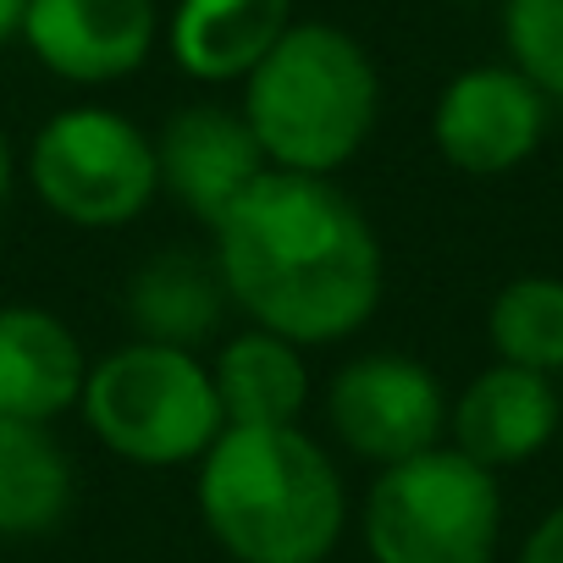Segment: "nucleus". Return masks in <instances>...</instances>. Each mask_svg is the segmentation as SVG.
Wrapping results in <instances>:
<instances>
[{"label": "nucleus", "mask_w": 563, "mask_h": 563, "mask_svg": "<svg viewBox=\"0 0 563 563\" xmlns=\"http://www.w3.org/2000/svg\"><path fill=\"white\" fill-rule=\"evenodd\" d=\"M210 232L221 288L254 332L343 343L382 305V238L332 177L271 166Z\"/></svg>", "instance_id": "nucleus-1"}, {"label": "nucleus", "mask_w": 563, "mask_h": 563, "mask_svg": "<svg viewBox=\"0 0 563 563\" xmlns=\"http://www.w3.org/2000/svg\"><path fill=\"white\" fill-rule=\"evenodd\" d=\"M199 519L238 563H327L349 525V492L299 426H227L199 459Z\"/></svg>", "instance_id": "nucleus-2"}, {"label": "nucleus", "mask_w": 563, "mask_h": 563, "mask_svg": "<svg viewBox=\"0 0 563 563\" xmlns=\"http://www.w3.org/2000/svg\"><path fill=\"white\" fill-rule=\"evenodd\" d=\"M382 111V78L365 45L332 23H294L243 78V122L265 166L332 177L349 166Z\"/></svg>", "instance_id": "nucleus-3"}, {"label": "nucleus", "mask_w": 563, "mask_h": 563, "mask_svg": "<svg viewBox=\"0 0 563 563\" xmlns=\"http://www.w3.org/2000/svg\"><path fill=\"white\" fill-rule=\"evenodd\" d=\"M78 409L100 437V448L144 470L205 459L210 442L221 437L210 365L188 349H161V343H128L111 349L100 365H89Z\"/></svg>", "instance_id": "nucleus-4"}, {"label": "nucleus", "mask_w": 563, "mask_h": 563, "mask_svg": "<svg viewBox=\"0 0 563 563\" xmlns=\"http://www.w3.org/2000/svg\"><path fill=\"white\" fill-rule=\"evenodd\" d=\"M503 492L459 448H426L387 464L365 497V547L376 563H492Z\"/></svg>", "instance_id": "nucleus-5"}, {"label": "nucleus", "mask_w": 563, "mask_h": 563, "mask_svg": "<svg viewBox=\"0 0 563 563\" xmlns=\"http://www.w3.org/2000/svg\"><path fill=\"white\" fill-rule=\"evenodd\" d=\"M29 183L67 227L117 232L161 194L155 139L106 106L56 111L29 144Z\"/></svg>", "instance_id": "nucleus-6"}, {"label": "nucleus", "mask_w": 563, "mask_h": 563, "mask_svg": "<svg viewBox=\"0 0 563 563\" xmlns=\"http://www.w3.org/2000/svg\"><path fill=\"white\" fill-rule=\"evenodd\" d=\"M327 420L349 453L371 464H404L426 448H442L448 404L442 382L409 354H360L332 376Z\"/></svg>", "instance_id": "nucleus-7"}, {"label": "nucleus", "mask_w": 563, "mask_h": 563, "mask_svg": "<svg viewBox=\"0 0 563 563\" xmlns=\"http://www.w3.org/2000/svg\"><path fill=\"white\" fill-rule=\"evenodd\" d=\"M541 128H547V95L514 67L459 73L431 111V139L442 161L470 177H503L519 161H530Z\"/></svg>", "instance_id": "nucleus-8"}, {"label": "nucleus", "mask_w": 563, "mask_h": 563, "mask_svg": "<svg viewBox=\"0 0 563 563\" xmlns=\"http://www.w3.org/2000/svg\"><path fill=\"white\" fill-rule=\"evenodd\" d=\"M155 0H29L23 40L67 84H117L155 51Z\"/></svg>", "instance_id": "nucleus-9"}, {"label": "nucleus", "mask_w": 563, "mask_h": 563, "mask_svg": "<svg viewBox=\"0 0 563 563\" xmlns=\"http://www.w3.org/2000/svg\"><path fill=\"white\" fill-rule=\"evenodd\" d=\"M155 166H161V188L205 227H216L260 183V172H271L243 111L227 106H188L166 117L155 139Z\"/></svg>", "instance_id": "nucleus-10"}, {"label": "nucleus", "mask_w": 563, "mask_h": 563, "mask_svg": "<svg viewBox=\"0 0 563 563\" xmlns=\"http://www.w3.org/2000/svg\"><path fill=\"white\" fill-rule=\"evenodd\" d=\"M89 382L84 343L73 327L34 305H0V415L51 426L78 409Z\"/></svg>", "instance_id": "nucleus-11"}, {"label": "nucleus", "mask_w": 563, "mask_h": 563, "mask_svg": "<svg viewBox=\"0 0 563 563\" xmlns=\"http://www.w3.org/2000/svg\"><path fill=\"white\" fill-rule=\"evenodd\" d=\"M448 426H453V448L464 459H475L481 470L525 464L558 431V393L536 371L492 365L459 393Z\"/></svg>", "instance_id": "nucleus-12"}, {"label": "nucleus", "mask_w": 563, "mask_h": 563, "mask_svg": "<svg viewBox=\"0 0 563 563\" xmlns=\"http://www.w3.org/2000/svg\"><path fill=\"white\" fill-rule=\"evenodd\" d=\"M227 288L210 254L199 249H161L128 276V321L139 327V343L161 349H205L221 332Z\"/></svg>", "instance_id": "nucleus-13"}, {"label": "nucleus", "mask_w": 563, "mask_h": 563, "mask_svg": "<svg viewBox=\"0 0 563 563\" xmlns=\"http://www.w3.org/2000/svg\"><path fill=\"white\" fill-rule=\"evenodd\" d=\"M294 29V0H177L172 56L199 84L249 78Z\"/></svg>", "instance_id": "nucleus-14"}, {"label": "nucleus", "mask_w": 563, "mask_h": 563, "mask_svg": "<svg viewBox=\"0 0 563 563\" xmlns=\"http://www.w3.org/2000/svg\"><path fill=\"white\" fill-rule=\"evenodd\" d=\"M216 404H221V431H288L299 426L305 404H310V365L305 349L282 343L271 332H238L216 365Z\"/></svg>", "instance_id": "nucleus-15"}, {"label": "nucleus", "mask_w": 563, "mask_h": 563, "mask_svg": "<svg viewBox=\"0 0 563 563\" xmlns=\"http://www.w3.org/2000/svg\"><path fill=\"white\" fill-rule=\"evenodd\" d=\"M73 508V459L45 426L0 415V541L45 536Z\"/></svg>", "instance_id": "nucleus-16"}, {"label": "nucleus", "mask_w": 563, "mask_h": 563, "mask_svg": "<svg viewBox=\"0 0 563 563\" xmlns=\"http://www.w3.org/2000/svg\"><path fill=\"white\" fill-rule=\"evenodd\" d=\"M497 365H519L536 376L563 371V282L552 276H519L492 299L486 316Z\"/></svg>", "instance_id": "nucleus-17"}, {"label": "nucleus", "mask_w": 563, "mask_h": 563, "mask_svg": "<svg viewBox=\"0 0 563 563\" xmlns=\"http://www.w3.org/2000/svg\"><path fill=\"white\" fill-rule=\"evenodd\" d=\"M503 45L547 100H563V0H503Z\"/></svg>", "instance_id": "nucleus-18"}, {"label": "nucleus", "mask_w": 563, "mask_h": 563, "mask_svg": "<svg viewBox=\"0 0 563 563\" xmlns=\"http://www.w3.org/2000/svg\"><path fill=\"white\" fill-rule=\"evenodd\" d=\"M519 563H563V508H552V514L530 530Z\"/></svg>", "instance_id": "nucleus-19"}, {"label": "nucleus", "mask_w": 563, "mask_h": 563, "mask_svg": "<svg viewBox=\"0 0 563 563\" xmlns=\"http://www.w3.org/2000/svg\"><path fill=\"white\" fill-rule=\"evenodd\" d=\"M23 12H29V0H0V45L23 34Z\"/></svg>", "instance_id": "nucleus-20"}, {"label": "nucleus", "mask_w": 563, "mask_h": 563, "mask_svg": "<svg viewBox=\"0 0 563 563\" xmlns=\"http://www.w3.org/2000/svg\"><path fill=\"white\" fill-rule=\"evenodd\" d=\"M12 177H18V166H12V139H7V128H0V210H7V199H12Z\"/></svg>", "instance_id": "nucleus-21"}]
</instances>
